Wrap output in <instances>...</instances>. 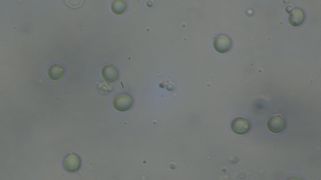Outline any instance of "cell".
<instances>
[{
  "label": "cell",
  "instance_id": "cell-1",
  "mask_svg": "<svg viewBox=\"0 0 321 180\" xmlns=\"http://www.w3.org/2000/svg\"><path fill=\"white\" fill-rule=\"evenodd\" d=\"M230 128L231 130L235 133L243 135L249 131L250 124L247 119L239 117L235 118L232 121Z\"/></svg>",
  "mask_w": 321,
  "mask_h": 180
},
{
  "label": "cell",
  "instance_id": "cell-4",
  "mask_svg": "<svg viewBox=\"0 0 321 180\" xmlns=\"http://www.w3.org/2000/svg\"><path fill=\"white\" fill-rule=\"evenodd\" d=\"M215 50L218 52L224 53L228 52L231 46V42L228 36L223 35L216 37L213 42Z\"/></svg>",
  "mask_w": 321,
  "mask_h": 180
},
{
  "label": "cell",
  "instance_id": "cell-9",
  "mask_svg": "<svg viewBox=\"0 0 321 180\" xmlns=\"http://www.w3.org/2000/svg\"><path fill=\"white\" fill-rule=\"evenodd\" d=\"M126 5L124 2L121 0H116L113 1L111 5L112 12L117 15L123 13L126 9Z\"/></svg>",
  "mask_w": 321,
  "mask_h": 180
},
{
  "label": "cell",
  "instance_id": "cell-8",
  "mask_svg": "<svg viewBox=\"0 0 321 180\" xmlns=\"http://www.w3.org/2000/svg\"><path fill=\"white\" fill-rule=\"evenodd\" d=\"M304 18V13L302 10L299 9H295L290 15L289 22L292 25L297 26L303 23Z\"/></svg>",
  "mask_w": 321,
  "mask_h": 180
},
{
  "label": "cell",
  "instance_id": "cell-5",
  "mask_svg": "<svg viewBox=\"0 0 321 180\" xmlns=\"http://www.w3.org/2000/svg\"><path fill=\"white\" fill-rule=\"evenodd\" d=\"M63 165L67 171L74 172L79 168L81 165V159L77 155L74 154H71L65 159Z\"/></svg>",
  "mask_w": 321,
  "mask_h": 180
},
{
  "label": "cell",
  "instance_id": "cell-7",
  "mask_svg": "<svg viewBox=\"0 0 321 180\" xmlns=\"http://www.w3.org/2000/svg\"><path fill=\"white\" fill-rule=\"evenodd\" d=\"M64 70L63 67L59 64H54L51 66L48 71L49 78L53 80H57L63 76Z\"/></svg>",
  "mask_w": 321,
  "mask_h": 180
},
{
  "label": "cell",
  "instance_id": "cell-3",
  "mask_svg": "<svg viewBox=\"0 0 321 180\" xmlns=\"http://www.w3.org/2000/svg\"><path fill=\"white\" fill-rule=\"evenodd\" d=\"M266 126L271 132L277 133L281 132L284 129L286 122L284 118L281 116L274 115L268 120Z\"/></svg>",
  "mask_w": 321,
  "mask_h": 180
},
{
  "label": "cell",
  "instance_id": "cell-6",
  "mask_svg": "<svg viewBox=\"0 0 321 180\" xmlns=\"http://www.w3.org/2000/svg\"><path fill=\"white\" fill-rule=\"evenodd\" d=\"M101 73L104 80L109 82H115L118 77L116 68L111 65H107L103 67Z\"/></svg>",
  "mask_w": 321,
  "mask_h": 180
},
{
  "label": "cell",
  "instance_id": "cell-2",
  "mask_svg": "<svg viewBox=\"0 0 321 180\" xmlns=\"http://www.w3.org/2000/svg\"><path fill=\"white\" fill-rule=\"evenodd\" d=\"M133 101L131 97L125 94L118 95L114 98L113 104L117 111L125 112L129 110L132 106Z\"/></svg>",
  "mask_w": 321,
  "mask_h": 180
}]
</instances>
